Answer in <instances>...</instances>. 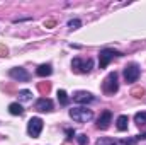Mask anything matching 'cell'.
<instances>
[{
  "label": "cell",
  "instance_id": "cell-21",
  "mask_svg": "<svg viewBox=\"0 0 146 145\" xmlns=\"http://www.w3.org/2000/svg\"><path fill=\"white\" fill-rule=\"evenodd\" d=\"M42 26L48 28V29H53V28L56 26V21H54V19H46V21L42 22Z\"/></svg>",
  "mask_w": 146,
  "mask_h": 145
},
{
  "label": "cell",
  "instance_id": "cell-14",
  "mask_svg": "<svg viewBox=\"0 0 146 145\" xmlns=\"http://www.w3.org/2000/svg\"><path fill=\"white\" fill-rule=\"evenodd\" d=\"M9 113L14 114V116H21L24 113V108L19 103H12V104H9Z\"/></svg>",
  "mask_w": 146,
  "mask_h": 145
},
{
  "label": "cell",
  "instance_id": "cell-12",
  "mask_svg": "<svg viewBox=\"0 0 146 145\" xmlns=\"http://www.w3.org/2000/svg\"><path fill=\"white\" fill-rule=\"evenodd\" d=\"M36 73L39 77H48V75H51L53 73V68H51V65L49 63H42V65H39L37 67Z\"/></svg>",
  "mask_w": 146,
  "mask_h": 145
},
{
  "label": "cell",
  "instance_id": "cell-25",
  "mask_svg": "<svg viewBox=\"0 0 146 145\" xmlns=\"http://www.w3.org/2000/svg\"><path fill=\"white\" fill-rule=\"evenodd\" d=\"M136 138H138V140H146V133H141V135H138Z\"/></svg>",
  "mask_w": 146,
  "mask_h": 145
},
{
  "label": "cell",
  "instance_id": "cell-16",
  "mask_svg": "<svg viewBox=\"0 0 146 145\" xmlns=\"http://www.w3.org/2000/svg\"><path fill=\"white\" fill-rule=\"evenodd\" d=\"M134 123H136V125H139V126H145V125H146V113H145V111H141V113H136V114H134Z\"/></svg>",
  "mask_w": 146,
  "mask_h": 145
},
{
  "label": "cell",
  "instance_id": "cell-17",
  "mask_svg": "<svg viewBox=\"0 0 146 145\" xmlns=\"http://www.w3.org/2000/svg\"><path fill=\"white\" fill-rule=\"evenodd\" d=\"M33 99V92L31 91H19V101L26 103V101H31Z\"/></svg>",
  "mask_w": 146,
  "mask_h": 145
},
{
  "label": "cell",
  "instance_id": "cell-10",
  "mask_svg": "<svg viewBox=\"0 0 146 145\" xmlns=\"http://www.w3.org/2000/svg\"><path fill=\"white\" fill-rule=\"evenodd\" d=\"M95 97L90 94V92H85V91H80V92H76L75 96H73V101L75 103H78V104H88V103H92Z\"/></svg>",
  "mask_w": 146,
  "mask_h": 145
},
{
  "label": "cell",
  "instance_id": "cell-26",
  "mask_svg": "<svg viewBox=\"0 0 146 145\" xmlns=\"http://www.w3.org/2000/svg\"><path fill=\"white\" fill-rule=\"evenodd\" d=\"M63 145H70V144H68V142H66V144H63Z\"/></svg>",
  "mask_w": 146,
  "mask_h": 145
},
{
  "label": "cell",
  "instance_id": "cell-2",
  "mask_svg": "<svg viewBox=\"0 0 146 145\" xmlns=\"http://www.w3.org/2000/svg\"><path fill=\"white\" fill-rule=\"evenodd\" d=\"M70 118L73 121H78V123H87L94 118V113L87 108H73L70 109Z\"/></svg>",
  "mask_w": 146,
  "mask_h": 145
},
{
  "label": "cell",
  "instance_id": "cell-5",
  "mask_svg": "<svg viewBox=\"0 0 146 145\" xmlns=\"http://www.w3.org/2000/svg\"><path fill=\"white\" fill-rule=\"evenodd\" d=\"M42 130V119L41 118H31L29 123H27V133L33 137V138H37L39 133Z\"/></svg>",
  "mask_w": 146,
  "mask_h": 145
},
{
  "label": "cell",
  "instance_id": "cell-9",
  "mask_svg": "<svg viewBox=\"0 0 146 145\" xmlns=\"http://www.w3.org/2000/svg\"><path fill=\"white\" fill-rule=\"evenodd\" d=\"M110 119H112V113L110 111H104L99 116V119H97V128L99 130H107L110 125Z\"/></svg>",
  "mask_w": 146,
  "mask_h": 145
},
{
  "label": "cell",
  "instance_id": "cell-3",
  "mask_svg": "<svg viewBox=\"0 0 146 145\" xmlns=\"http://www.w3.org/2000/svg\"><path fill=\"white\" fill-rule=\"evenodd\" d=\"M115 56H122V53H121V51H115V50H110V48L102 50V51L99 53V65H100V68H106V67L109 65V62L114 60Z\"/></svg>",
  "mask_w": 146,
  "mask_h": 145
},
{
  "label": "cell",
  "instance_id": "cell-11",
  "mask_svg": "<svg viewBox=\"0 0 146 145\" xmlns=\"http://www.w3.org/2000/svg\"><path fill=\"white\" fill-rule=\"evenodd\" d=\"M34 109H36V111H41V113L51 111V109H53V103H51V99H48V97H41V99L36 101Z\"/></svg>",
  "mask_w": 146,
  "mask_h": 145
},
{
  "label": "cell",
  "instance_id": "cell-4",
  "mask_svg": "<svg viewBox=\"0 0 146 145\" xmlns=\"http://www.w3.org/2000/svg\"><path fill=\"white\" fill-rule=\"evenodd\" d=\"M92 67H94V62L90 60V58H87V60H82V58H75L72 62V68L75 72L78 73H87L92 70Z\"/></svg>",
  "mask_w": 146,
  "mask_h": 145
},
{
  "label": "cell",
  "instance_id": "cell-7",
  "mask_svg": "<svg viewBox=\"0 0 146 145\" xmlns=\"http://www.w3.org/2000/svg\"><path fill=\"white\" fill-rule=\"evenodd\" d=\"M138 77H139V67L138 65L133 63V65H127L124 68V79H126V82H136Z\"/></svg>",
  "mask_w": 146,
  "mask_h": 145
},
{
  "label": "cell",
  "instance_id": "cell-22",
  "mask_svg": "<svg viewBox=\"0 0 146 145\" xmlns=\"http://www.w3.org/2000/svg\"><path fill=\"white\" fill-rule=\"evenodd\" d=\"M76 140H78V145H88V137L87 135H78Z\"/></svg>",
  "mask_w": 146,
  "mask_h": 145
},
{
  "label": "cell",
  "instance_id": "cell-15",
  "mask_svg": "<svg viewBox=\"0 0 146 145\" xmlns=\"http://www.w3.org/2000/svg\"><path fill=\"white\" fill-rule=\"evenodd\" d=\"M37 91H39L42 96H48L49 91H51V84H49V82H39V84H37Z\"/></svg>",
  "mask_w": 146,
  "mask_h": 145
},
{
  "label": "cell",
  "instance_id": "cell-24",
  "mask_svg": "<svg viewBox=\"0 0 146 145\" xmlns=\"http://www.w3.org/2000/svg\"><path fill=\"white\" fill-rule=\"evenodd\" d=\"M66 135H68L66 138H68V140H72L73 137H75V130H72V128H68V130H66Z\"/></svg>",
  "mask_w": 146,
  "mask_h": 145
},
{
  "label": "cell",
  "instance_id": "cell-23",
  "mask_svg": "<svg viewBox=\"0 0 146 145\" xmlns=\"http://www.w3.org/2000/svg\"><path fill=\"white\" fill-rule=\"evenodd\" d=\"M7 53H9V50H7V46L0 43V56H7Z\"/></svg>",
  "mask_w": 146,
  "mask_h": 145
},
{
  "label": "cell",
  "instance_id": "cell-6",
  "mask_svg": "<svg viewBox=\"0 0 146 145\" xmlns=\"http://www.w3.org/2000/svg\"><path fill=\"white\" fill-rule=\"evenodd\" d=\"M9 75H10L14 80H19V82H27V80L31 79L29 72H27L26 68H22V67H15V68H10Z\"/></svg>",
  "mask_w": 146,
  "mask_h": 145
},
{
  "label": "cell",
  "instance_id": "cell-8",
  "mask_svg": "<svg viewBox=\"0 0 146 145\" xmlns=\"http://www.w3.org/2000/svg\"><path fill=\"white\" fill-rule=\"evenodd\" d=\"M138 138H129V140H114V138H99L97 145H134Z\"/></svg>",
  "mask_w": 146,
  "mask_h": 145
},
{
  "label": "cell",
  "instance_id": "cell-13",
  "mask_svg": "<svg viewBox=\"0 0 146 145\" xmlns=\"http://www.w3.org/2000/svg\"><path fill=\"white\" fill-rule=\"evenodd\" d=\"M127 123H129V118L126 114H121L117 118V130L119 132H126L127 130Z\"/></svg>",
  "mask_w": 146,
  "mask_h": 145
},
{
  "label": "cell",
  "instance_id": "cell-18",
  "mask_svg": "<svg viewBox=\"0 0 146 145\" xmlns=\"http://www.w3.org/2000/svg\"><path fill=\"white\" fill-rule=\"evenodd\" d=\"M58 101H60L63 106H66V104L70 103V99H68V96H66L65 91H58Z\"/></svg>",
  "mask_w": 146,
  "mask_h": 145
},
{
  "label": "cell",
  "instance_id": "cell-1",
  "mask_svg": "<svg viewBox=\"0 0 146 145\" xmlns=\"http://www.w3.org/2000/svg\"><path fill=\"white\" fill-rule=\"evenodd\" d=\"M117 89H119L117 73H115V72H110L109 75L104 79V82H102V91H104L107 96H114V94L117 92Z\"/></svg>",
  "mask_w": 146,
  "mask_h": 145
},
{
  "label": "cell",
  "instance_id": "cell-20",
  "mask_svg": "<svg viewBox=\"0 0 146 145\" xmlns=\"http://www.w3.org/2000/svg\"><path fill=\"white\" fill-rule=\"evenodd\" d=\"M82 26V21H78V19H72V21H68V28L70 29H78Z\"/></svg>",
  "mask_w": 146,
  "mask_h": 145
},
{
  "label": "cell",
  "instance_id": "cell-19",
  "mask_svg": "<svg viewBox=\"0 0 146 145\" xmlns=\"http://www.w3.org/2000/svg\"><path fill=\"white\" fill-rule=\"evenodd\" d=\"M131 96H134V97H138V99H139V97H143V96H145V89H143V87H134V89L131 91Z\"/></svg>",
  "mask_w": 146,
  "mask_h": 145
}]
</instances>
